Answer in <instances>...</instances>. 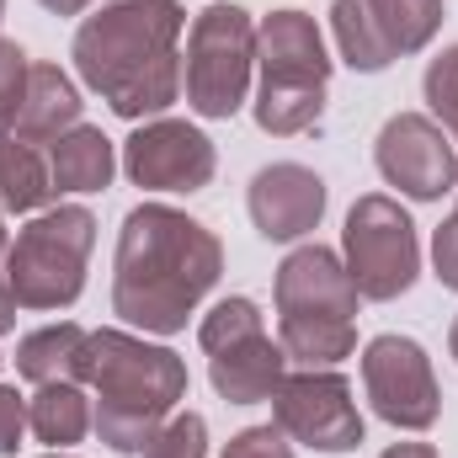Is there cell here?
I'll return each mask as SVG.
<instances>
[{"mask_svg":"<svg viewBox=\"0 0 458 458\" xmlns=\"http://www.w3.org/2000/svg\"><path fill=\"white\" fill-rule=\"evenodd\" d=\"M225 272L219 234L171 208V203H139L117 229L113 256V315L144 336H176L187 331V315L214 293Z\"/></svg>","mask_w":458,"mask_h":458,"instance_id":"6da1fadb","label":"cell"},{"mask_svg":"<svg viewBox=\"0 0 458 458\" xmlns=\"http://www.w3.org/2000/svg\"><path fill=\"white\" fill-rule=\"evenodd\" d=\"M182 0H113L75 27L81 81L128 123H149L182 97Z\"/></svg>","mask_w":458,"mask_h":458,"instance_id":"7a4b0ae2","label":"cell"},{"mask_svg":"<svg viewBox=\"0 0 458 458\" xmlns=\"http://www.w3.org/2000/svg\"><path fill=\"white\" fill-rule=\"evenodd\" d=\"M97 389V437L113 454L139 458L149 437L187 400V362L171 346H155L133 331H91V378Z\"/></svg>","mask_w":458,"mask_h":458,"instance_id":"3957f363","label":"cell"},{"mask_svg":"<svg viewBox=\"0 0 458 458\" xmlns=\"http://www.w3.org/2000/svg\"><path fill=\"white\" fill-rule=\"evenodd\" d=\"M277 299V342L288 362L304 368H336L357 352V283L331 245H299L283 256L272 277Z\"/></svg>","mask_w":458,"mask_h":458,"instance_id":"277c9868","label":"cell"},{"mask_svg":"<svg viewBox=\"0 0 458 458\" xmlns=\"http://www.w3.org/2000/svg\"><path fill=\"white\" fill-rule=\"evenodd\" d=\"M256 123L261 133H304L326 113V86H331V54L304 11H272L256 21Z\"/></svg>","mask_w":458,"mask_h":458,"instance_id":"5b68a950","label":"cell"},{"mask_svg":"<svg viewBox=\"0 0 458 458\" xmlns=\"http://www.w3.org/2000/svg\"><path fill=\"white\" fill-rule=\"evenodd\" d=\"M97 250V214L81 203H59L16 229L5 245V283L21 310H70L86 293V261Z\"/></svg>","mask_w":458,"mask_h":458,"instance_id":"8992f818","label":"cell"},{"mask_svg":"<svg viewBox=\"0 0 458 458\" xmlns=\"http://www.w3.org/2000/svg\"><path fill=\"white\" fill-rule=\"evenodd\" d=\"M256 70V21L245 5L214 0L192 16L187 32V107L198 117L225 123L245 107Z\"/></svg>","mask_w":458,"mask_h":458,"instance_id":"52a82bcc","label":"cell"},{"mask_svg":"<svg viewBox=\"0 0 458 458\" xmlns=\"http://www.w3.org/2000/svg\"><path fill=\"white\" fill-rule=\"evenodd\" d=\"M198 342L208 352V378H214L219 400H229V405H261L288 378V352H283V342L267 336L261 310L245 293L219 299L203 315Z\"/></svg>","mask_w":458,"mask_h":458,"instance_id":"ba28073f","label":"cell"},{"mask_svg":"<svg viewBox=\"0 0 458 458\" xmlns=\"http://www.w3.org/2000/svg\"><path fill=\"white\" fill-rule=\"evenodd\" d=\"M342 261L357 283V293L373 304L411 293L421 277V240H416L411 214L384 192L357 198L342 229Z\"/></svg>","mask_w":458,"mask_h":458,"instance_id":"9c48e42d","label":"cell"},{"mask_svg":"<svg viewBox=\"0 0 458 458\" xmlns=\"http://www.w3.org/2000/svg\"><path fill=\"white\" fill-rule=\"evenodd\" d=\"M443 27V0H336L331 32L352 70L378 75L394 59L421 54Z\"/></svg>","mask_w":458,"mask_h":458,"instance_id":"30bf717a","label":"cell"},{"mask_svg":"<svg viewBox=\"0 0 458 458\" xmlns=\"http://www.w3.org/2000/svg\"><path fill=\"white\" fill-rule=\"evenodd\" d=\"M272 427L288 443H304L315 454H352L362 448V411L352 400V384L331 368L288 373L272 394Z\"/></svg>","mask_w":458,"mask_h":458,"instance_id":"8fae6325","label":"cell"},{"mask_svg":"<svg viewBox=\"0 0 458 458\" xmlns=\"http://www.w3.org/2000/svg\"><path fill=\"white\" fill-rule=\"evenodd\" d=\"M362 389L373 400V416L400 432H427L443 416V389H437L432 357L411 336L389 331L362 346Z\"/></svg>","mask_w":458,"mask_h":458,"instance_id":"7c38bea8","label":"cell"},{"mask_svg":"<svg viewBox=\"0 0 458 458\" xmlns=\"http://www.w3.org/2000/svg\"><path fill=\"white\" fill-rule=\"evenodd\" d=\"M123 171L144 192H203L219 171V149L187 117H149L128 133Z\"/></svg>","mask_w":458,"mask_h":458,"instance_id":"4fadbf2b","label":"cell"},{"mask_svg":"<svg viewBox=\"0 0 458 458\" xmlns=\"http://www.w3.org/2000/svg\"><path fill=\"white\" fill-rule=\"evenodd\" d=\"M373 165L389 187H400L411 203H437L458 187L454 139L427 113H394L373 139Z\"/></svg>","mask_w":458,"mask_h":458,"instance_id":"5bb4252c","label":"cell"},{"mask_svg":"<svg viewBox=\"0 0 458 458\" xmlns=\"http://www.w3.org/2000/svg\"><path fill=\"white\" fill-rule=\"evenodd\" d=\"M326 182L320 171L299 165V160H277V165H261L250 176V192H245V208H250V225L261 240L272 245H288V240H304L310 229L326 219Z\"/></svg>","mask_w":458,"mask_h":458,"instance_id":"9a60e30c","label":"cell"},{"mask_svg":"<svg viewBox=\"0 0 458 458\" xmlns=\"http://www.w3.org/2000/svg\"><path fill=\"white\" fill-rule=\"evenodd\" d=\"M16 373L38 389L43 384H86L91 378V331L75 320L27 331L16 342Z\"/></svg>","mask_w":458,"mask_h":458,"instance_id":"2e32d148","label":"cell"},{"mask_svg":"<svg viewBox=\"0 0 458 458\" xmlns=\"http://www.w3.org/2000/svg\"><path fill=\"white\" fill-rule=\"evenodd\" d=\"M75 123H81V91H75V81H70L59 64H32L11 133L27 139V144H54V139L70 133Z\"/></svg>","mask_w":458,"mask_h":458,"instance_id":"e0dca14e","label":"cell"},{"mask_svg":"<svg viewBox=\"0 0 458 458\" xmlns=\"http://www.w3.org/2000/svg\"><path fill=\"white\" fill-rule=\"evenodd\" d=\"M113 171H117L113 139L91 123H75L70 133H59L48 144L54 192H102V187H113Z\"/></svg>","mask_w":458,"mask_h":458,"instance_id":"ac0fdd59","label":"cell"},{"mask_svg":"<svg viewBox=\"0 0 458 458\" xmlns=\"http://www.w3.org/2000/svg\"><path fill=\"white\" fill-rule=\"evenodd\" d=\"M54 198L59 192H54V176H48V155H38V144L0 128V208L5 214H38Z\"/></svg>","mask_w":458,"mask_h":458,"instance_id":"d6986e66","label":"cell"},{"mask_svg":"<svg viewBox=\"0 0 458 458\" xmlns=\"http://www.w3.org/2000/svg\"><path fill=\"white\" fill-rule=\"evenodd\" d=\"M27 427H32L38 443H48L54 454H64V448H75L97 427V416H91V400H86L81 384H43L27 400Z\"/></svg>","mask_w":458,"mask_h":458,"instance_id":"ffe728a7","label":"cell"},{"mask_svg":"<svg viewBox=\"0 0 458 458\" xmlns=\"http://www.w3.org/2000/svg\"><path fill=\"white\" fill-rule=\"evenodd\" d=\"M421 97H427V107H432V123L448 133L458 144V43H448L432 64H427V75H421Z\"/></svg>","mask_w":458,"mask_h":458,"instance_id":"44dd1931","label":"cell"},{"mask_svg":"<svg viewBox=\"0 0 458 458\" xmlns=\"http://www.w3.org/2000/svg\"><path fill=\"white\" fill-rule=\"evenodd\" d=\"M139 458H208V421H203L198 411L171 416V421L149 437V448Z\"/></svg>","mask_w":458,"mask_h":458,"instance_id":"7402d4cb","label":"cell"},{"mask_svg":"<svg viewBox=\"0 0 458 458\" xmlns=\"http://www.w3.org/2000/svg\"><path fill=\"white\" fill-rule=\"evenodd\" d=\"M27 70H32L27 48H21V43H11V38H0V128H11V123H16L21 91H27Z\"/></svg>","mask_w":458,"mask_h":458,"instance_id":"603a6c76","label":"cell"},{"mask_svg":"<svg viewBox=\"0 0 458 458\" xmlns=\"http://www.w3.org/2000/svg\"><path fill=\"white\" fill-rule=\"evenodd\" d=\"M225 458H293V443L267 421V427H245L225 443Z\"/></svg>","mask_w":458,"mask_h":458,"instance_id":"cb8c5ba5","label":"cell"},{"mask_svg":"<svg viewBox=\"0 0 458 458\" xmlns=\"http://www.w3.org/2000/svg\"><path fill=\"white\" fill-rule=\"evenodd\" d=\"M21 432H27V400L11 384H0V458H16Z\"/></svg>","mask_w":458,"mask_h":458,"instance_id":"d4e9b609","label":"cell"},{"mask_svg":"<svg viewBox=\"0 0 458 458\" xmlns=\"http://www.w3.org/2000/svg\"><path fill=\"white\" fill-rule=\"evenodd\" d=\"M432 267H437V283L458 293V219H443L432 234Z\"/></svg>","mask_w":458,"mask_h":458,"instance_id":"484cf974","label":"cell"},{"mask_svg":"<svg viewBox=\"0 0 458 458\" xmlns=\"http://www.w3.org/2000/svg\"><path fill=\"white\" fill-rule=\"evenodd\" d=\"M16 310H21V304H16V293H11V283H5V272H0V336L16 331Z\"/></svg>","mask_w":458,"mask_h":458,"instance_id":"4316f807","label":"cell"},{"mask_svg":"<svg viewBox=\"0 0 458 458\" xmlns=\"http://www.w3.org/2000/svg\"><path fill=\"white\" fill-rule=\"evenodd\" d=\"M378 458H443L432 443H394V448H384Z\"/></svg>","mask_w":458,"mask_h":458,"instance_id":"83f0119b","label":"cell"},{"mask_svg":"<svg viewBox=\"0 0 458 458\" xmlns=\"http://www.w3.org/2000/svg\"><path fill=\"white\" fill-rule=\"evenodd\" d=\"M38 5H43V11H54V16H81L91 0H38Z\"/></svg>","mask_w":458,"mask_h":458,"instance_id":"f1b7e54d","label":"cell"},{"mask_svg":"<svg viewBox=\"0 0 458 458\" xmlns=\"http://www.w3.org/2000/svg\"><path fill=\"white\" fill-rule=\"evenodd\" d=\"M448 352H454V362H458V315H454V331H448Z\"/></svg>","mask_w":458,"mask_h":458,"instance_id":"f546056e","label":"cell"},{"mask_svg":"<svg viewBox=\"0 0 458 458\" xmlns=\"http://www.w3.org/2000/svg\"><path fill=\"white\" fill-rule=\"evenodd\" d=\"M5 214V208H0ZM5 245H11V234H5V219H0V256H5Z\"/></svg>","mask_w":458,"mask_h":458,"instance_id":"4dcf8cb0","label":"cell"},{"mask_svg":"<svg viewBox=\"0 0 458 458\" xmlns=\"http://www.w3.org/2000/svg\"><path fill=\"white\" fill-rule=\"evenodd\" d=\"M43 458H70V454H43Z\"/></svg>","mask_w":458,"mask_h":458,"instance_id":"1f68e13d","label":"cell"},{"mask_svg":"<svg viewBox=\"0 0 458 458\" xmlns=\"http://www.w3.org/2000/svg\"><path fill=\"white\" fill-rule=\"evenodd\" d=\"M0 16H5V0H0Z\"/></svg>","mask_w":458,"mask_h":458,"instance_id":"d6a6232c","label":"cell"},{"mask_svg":"<svg viewBox=\"0 0 458 458\" xmlns=\"http://www.w3.org/2000/svg\"><path fill=\"white\" fill-rule=\"evenodd\" d=\"M454 219H458V208H454Z\"/></svg>","mask_w":458,"mask_h":458,"instance_id":"836d02e7","label":"cell"},{"mask_svg":"<svg viewBox=\"0 0 458 458\" xmlns=\"http://www.w3.org/2000/svg\"><path fill=\"white\" fill-rule=\"evenodd\" d=\"M0 362H5V357H0Z\"/></svg>","mask_w":458,"mask_h":458,"instance_id":"e575fe53","label":"cell"}]
</instances>
